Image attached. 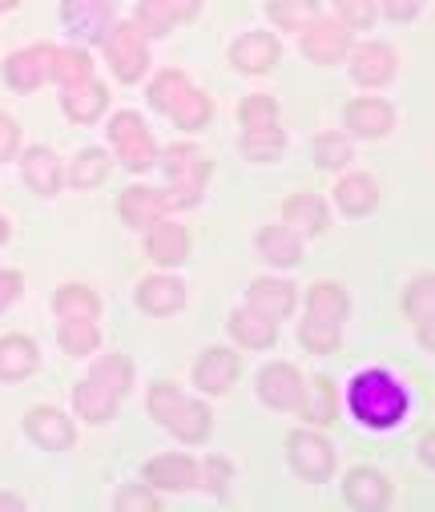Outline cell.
Here are the masks:
<instances>
[{
  "label": "cell",
  "mask_w": 435,
  "mask_h": 512,
  "mask_svg": "<svg viewBox=\"0 0 435 512\" xmlns=\"http://www.w3.org/2000/svg\"><path fill=\"white\" fill-rule=\"evenodd\" d=\"M150 416L158 424H166L182 444H202L210 436V412H206V404L186 400L170 379H162V383H154V388H150Z\"/></svg>",
  "instance_id": "3957f363"
},
{
  "label": "cell",
  "mask_w": 435,
  "mask_h": 512,
  "mask_svg": "<svg viewBox=\"0 0 435 512\" xmlns=\"http://www.w3.org/2000/svg\"><path fill=\"white\" fill-rule=\"evenodd\" d=\"M117 508H121V512H158V496H154L150 488L133 484V488H125V492L117 496Z\"/></svg>",
  "instance_id": "ee69618b"
},
{
  "label": "cell",
  "mask_w": 435,
  "mask_h": 512,
  "mask_svg": "<svg viewBox=\"0 0 435 512\" xmlns=\"http://www.w3.org/2000/svg\"><path fill=\"white\" fill-rule=\"evenodd\" d=\"M234 379H238V355L226 351V347H210V351L198 359V367H194V383H198L202 392H210V396L230 392Z\"/></svg>",
  "instance_id": "5bb4252c"
},
{
  "label": "cell",
  "mask_w": 435,
  "mask_h": 512,
  "mask_svg": "<svg viewBox=\"0 0 435 512\" xmlns=\"http://www.w3.org/2000/svg\"><path fill=\"white\" fill-rule=\"evenodd\" d=\"M270 21L286 33H303L315 17H319V0H270L266 5Z\"/></svg>",
  "instance_id": "d6a6232c"
},
{
  "label": "cell",
  "mask_w": 435,
  "mask_h": 512,
  "mask_svg": "<svg viewBox=\"0 0 435 512\" xmlns=\"http://www.w3.org/2000/svg\"><path fill=\"white\" fill-rule=\"evenodd\" d=\"M61 105H65L69 121H77V125H89V121H97V117L105 113V105H109V93H105V85H97L93 77H85V81H77V85H65V97H61Z\"/></svg>",
  "instance_id": "ac0fdd59"
},
{
  "label": "cell",
  "mask_w": 435,
  "mask_h": 512,
  "mask_svg": "<svg viewBox=\"0 0 435 512\" xmlns=\"http://www.w3.org/2000/svg\"><path fill=\"white\" fill-rule=\"evenodd\" d=\"M335 9L343 29H371L375 21V0H335Z\"/></svg>",
  "instance_id": "b9f144b4"
},
{
  "label": "cell",
  "mask_w": 435,
  "mask_h": 512,
  "mask_svg": "<svg viewBox=\"0 0 435 512\" xmlns=\"http://www.w3.org/2000/svg\"><path fill=\"white\" fill-rule=\"evenodd\" d=\"M21 170H25L29 190H37V194H57V186H61V166H57L53 150L33 146V150L21 158Z\"/></svg>",
  "instance_id": "f546056e"
},
{
  "label": "cell",
  "mask_w": 435,
  "mask_h": 512,
  "mask_svg": "<svg viewBox=\"0 0 435 512\" xmlns=\"http://www.w3.org/2000/svg\"><path fill=\"white\" fill-rule=\"evenodd\" d=\"M49 65H53V45H33V49H21L5 61V81L17 89V93H33L49 81Z\"/></svg>",
  "instance_id": "8fae6325"
},
{
  "label": "cell",
  "mask_w": 435,
  "mask_h": 512,
  "mask_svg": "<svg viewBox=\"0 0 435 512\" xmlns=\"http://www.w3.org/2000/svg\"><path fill=\"white\" fill-rule=\"evenodd\" d=\"M150 105L162 109L166 117H174V125H182V130H202V125L210 121L214 105L206 93H198L182 73H158L154 85H150Z\"/></svg>",
  "instance_id": "5b68a950"
},
{
  "label": "cell",
  "mask_w": 435,
  "mask_h": 512,
  "mask_svg": "<svg viewBox=\"0 0 435 512\" xmlns=\"http://www.w3.org/2000/svg\"><path fill=\"white\" fill-rule=\"evenodd\" d=\"M202 476H206V488H210V492H222L226 480H230V464H226L222 456H210V460L202 464Z\"/></svg>",
  "instance_id": "bcb514c9"
},
{
  "label": "cell",
  "mask_w": 435,
  "mask_h": 512,
  "mask_svg": "<svg viewBox=\"0 0 435 512\" xmlns=\"http://www.w3.org/2000/svg\"><path fill=\"white\" fill-rule=\"evenodd\" d=\"M166 5H170L174 21H190V17L198 13V5H202V0H166Z\"/></svg>",
  "instance_id": "681fc988"
},
{
  "label": "cell",
  "mask_w": 435,
  "mask_h": 512,
  "mask_svg": "<svg viewBox=\"0 0 435 512\" xmlns=\"http://www.w3.org/2000/svg\"><path fill=\"white\" fill-rule=\"evenodd\" d=\"M117 210H121V218H125L129 226L145 230V226H154V222L166 214V202H162V190H150V186H129V190H121Z\"/></svg>",
  "instance_id": "d6986e66"
},
{
  "label": "cell",
  "mask_w": 435,
  "mask_h": 512,
  "mask_svg": "<svg viewBox=\"0 0 435 512\" xmlns=\"http://www.w3.org/2000/svg\"><path fill=\"white\" fill-rule=\"evenodd\" d=\"M258 250H262L266 263L295 267V263L303 259V238H299V230H290L286 222H282V226H266V230L258 234Z\"/></svg>",
  "instance_id": "7402d4cb"
},
{
  "label": "cell",
  "mask_w": 435,
  "mask_h": 512,
  "mask_svg": "<svg viewBox=\"0 0 435 512\" xmlns=\"http://www.w3.org/2000/svg\"><path fill=\"white\" fill-rule=\"evenodd\" d=\"M290 307H295V287L282 279H258L250 287V311L266 315V319H286Z\"/></svg>",
  "instance_id": "4316f807"
},
{
  "label": "cell",
  "mask_w": 435,
  "mask_h": 512,
  "mask_svg": "<svg viewBox=\"0 0 435 512\" xmlns=\"http://www.w3.org/2000/svg\"><path fill=\"white\" fill-rule=\"evenodd\" d=\"M347 319V291L339 283H315L307 295V323H303V343L319 355L339 347V327Z\"/></svg>",
  "instance_id": "277c9868"
},
{
  "label": "cell",
  "mask_w": 435,
  "mask_h": 512,
  "mask_svg": "<svg viewBox=\"0 0 435 512\" xmlns=\"http://www.w3.org/2000/svg\"><path fill=\"white\" fill-rule=\"evenodd\" d=\"M303 416L311 420V424H331L335 420V412H339V396H335V383L327 379V375H315L311 379V388L303 383Z\"/></svg>",
  "instance_id": "1f68e13d"
},
{
  "label": "cell",
  "mask_w": 435,
  "mask_h": 512,
  "mask_svg": "<svg viewBox=\"0 0 435 512\" xmlns=\"http://www.w3.org/2000/svg\"><path fill=\"white\" fill-rule=\"evenodd\" d=\"M109 146L117 150V162L129 170H150L158 162V146H154L150 130H145V121L129 109L109 121Z\"/></svg>",
  "instance_id": "52a82bcc"
},
{
  "label": "cell",
  "mask_w": 435,
  "mask_h": 512,
  "mask_svg": "<svg viewBox=\"0 0 435 512\" xmlns=\"http://www.w3.org/2000/svg\"><path fill=\"white\" fill-rule=\"evenodd\" d=\"M145 480L154 488H170V492H182L198 480V464L190 456H158L145 464Z\"/></svg>",
  "instance_id": "cb8c5ba5"
},
{
  "label": "cell",
  "mask_w": 435,
  "mask_h": 512,
  "mask_svg": "<svg viewBox=\"0 0 435 512\" xmlns=\"http://www.w3.org/2000/svg\"><path fill=\"white\" fill-rule=\"evenodd\" d=\"M133 25H137L141 33H150V37H162V33H170L178 21H174V13H170L166 0H141Z\"/></svg>",
  "instance_id": "ab89813d"
},
{
  "label": "cell",
  "mask_w": 435,
  "mask_h": 512,
  "mask_svg": "<svg viewBox=\"0 0 435 512\" xmlns=\"http://www.w3.org/2000/svg\"><path fill=\"white\" fill-rule=\"evenodd\" d=\"M435 460V452H431V436H423V464H431Z\"/></svg>",
  "instance_id": "f907efd6"
},
{
  "label": "cell",
  "mask_w": 435,
  "mask_h": 512,
  "mask_svg": "<svg viewBox=\"0 0 435 512\" xmlns=\"http://www.w3.org/2000/svg\"><path fill=\"white\" fill-rule=\"evenodd\" d=\"M351 412L371 424V428H391L403 420L407 412V396L403 388L387 375V371H363L355 383H351V396H347Z\"/></svg>",
  "instance_id": "7a4b0ae2"
},
{
  "label": "cell",
  "mask_w": 435,
  "mask_h": 512,
  "mask_svg": "<svg viewBox=\"0 0 435 512\" xmlns=\"http://www.w3.org/2000/svg\"><path fill=\"white\" fill-rule=\"evenodd\" d=\"M315 162H319L323 170H339V166H347V162H351V146H347V138H343V134H319V138H315Z\"/></svg>",
  "instance_id": "60d3db41"
},
{
  "label": "cell",
  "mask_w": 435,
  "mask_h": 512,
  "mask_svg": "<svg viewBox=\"0 0 435 512\" xmlns=\"http://www.w3.org/2000/svg\"><path fill=\"white\" fill-rule=\"evenodd\" d=\"M17 146H21V125L9 113H0V162H9Z\"/></svg>",
  "instance_id": "f6af8a7d"
},
{
  "label": "cell",
  "mask_w": 435,
  "mask_h": 512,
  "mask_svg": "<svg viewBox=\"0 0 435 512\" xmlns=\"http://www.w3.org/2000/svg\"><path fill=\"white\" fill-rule=\"evenodd\" d=\"M230 335H234L242 347L262 351V347H270V343L278 339V327H274V319H266V315H258V311H234V315H230Z\"/></svg>",
  "instance_id": "4dcf8cb0"
},
{
  "label": "cell",
  "mask_w": 435,
  "mask_h": 512,
  "mask_svg": "<svg viewBox=\"0 0 435 512\" xmlns=\"http://www.w3.org/2000/svg\"><path fill=\"white\" fill-rule=\"evenodd\" d=\"M37 367V343L25 339V335H5L0 339V379L13 383V379H25L33 375Z\"/></svg>",
  "instance_id": "83f0119b"
},
{
  "label": "cell",
  "mask_w": 435,
  "mask_h": 512,
  "mask_svg": "<svg viewBox=\"0 0 435 512\" xmlns=\"http://www.w3.org/2000/svg\"><path fill=\"white\" fill-rule=\"evenodd\" d=\"M145 254H150L154 263H162V267L186 263V254H190V234H186V226L166 222V218H158L154 226H145Z\"/></svg>",
  "instance_id": "7c38bea8"
},
{
  "label": "cell",
  "mask_w": 435,
  "mask_h": 512,
  "mask_svg": "<svg viewBox=\"0 0 435 512\" xmlns=\"http://www.w3.org/2000/svg\"><path fill=\"white\" fill-rule=\"evenodd\" d=\"M238 117H242V138H254V134H274L278 130V105H274V97H266V93H258V97H246L242 101V109H238Z\"/></svg>",
  "instance_id": "836d02e7"
},
{
  "label": "cell",
  "mask_w": 435,
  "mask_h": 512,
  "mask_svg": "<svg viewBox=\"0 0 435 512\" xmlns=\"http://www.w3.org/2000/svg\"><path fill=\"white\" fill-rule=\"evenodd\" d=\"M282 222L290 230H303V234H323L327 230V206L315 194H290L282 206Z\"/></svg>",
  "instance_id": "484cf974"
},
{
  "label": "cell",
  "mask_w": 435,
  "mask_h": 512,
  "mask_svg": "<svg viewBox=\"0 0 435 512\" xmlns=\"http://www.w3.org/2000/svg\"><path fill=\"white\" fill-rule=\"evenodd\" d=\"M0 508H21V500L17 496H0Z\"/></svg>",
  "instance_id": "816d5d0a"
},
{
  "label": "cell",
  "mask_w": 435,
  "mask_h": 512,
  "mask_svg": "<svg viewBox=\"0 0 435 512\" xmlns=\"http://www.w3.org/2000/svg\"><path fill=\"white\" fill-rule=\"evenodd\" d=\"M105 174H109V158L101 150H85V154H77V162L69 170V182L77 190H93V186L105 182Z\"/></svg>",
  "instance_id": "f35d334b"
},
{
  "label": "cell",
  "mask_w": 435,
  "mask_h": 512,
  "mask_svg": "<svg viewBox=\"0 0 435 512\" xmlns=\"http://www.w3.org/2000/svg\"><path fill=\"white\" fill-rule=\"evenodd\" d=\"M21 5V0H0V9H17Z\"/></svg>",
  "instance_id": "f5cc1de1"
},
{
  "label": "cell",
  "mask_w": 435,
  "mask_h": 512,
  "mask_svg": "<svg viewBox=\"0 0 435 512\" xmlns=\"http://www.w3.org/2000/svg\"><path fill=\"white\" fill-rule=\"evenodd\" d=\"M53 307H57L61 319H97L101 299H97L89 287H81V283H65V287L53 295Z\"/></svg>",
  "instance_id": "e575fe53"
},
{
  "label": "cell",
  "mask_w": 435,
  "mask_h": 512,
  "mask_svg": "<svg viewBox=\"0 0 435 512\" xmlns=\"http://www.w3.org/2000/svg\"><path fill=\"white\" fill-rule=\"evenodd\" d=\"M395 73V53L387 45H359L351 53V77L359 85H383Z\"/></svg>",
  "instance_id": "d4e9b609"
},
{
  "label": "cell",
  "mask_w": 435,
  "mask_h": 512,
  "mask_svg": "<svg viewBox=\"0 0 435 512\" xmlns=\"http://www.w3.org/2000/svg\"><path fill=\"white\" fill-rule=\"evenodd\" d=\"M242 150H246V158H254V162H270V158H278V154H282V130L242 138Z\"/></svg>",
  "instance_id": "7bdbcfd3"
},
{
  "label": "cell",
  "mask_w": 435,
  "mask_h": 512,
  "mask_svg": "<svg viewBox=\"0 0 435 512\" xmlns=\"http://www.w3.org/2000/svg\"><path fill=\"white\" fill-rule=\"evenodd\" d=\"M347 45H351V37H347V29L339 25V21H311L307 29H303V53L311 57V61H319V65H331V61H339L343 53H347Z\"/></svg>",
  "instance_id": "9a60e30c"
},
{
  "label": "cell",
  "mask_w": 435,
  "mask_h": 512,
  "mask_svg": "<svg viewBox=\"0 0 435 512\" xmlns=\"http://www.w3.org/2000/svg\"><path fill=\"white\" fill-rule=\"evenodd\" d=\"M97 343H101V335H97V323L93 319H65L61 323V347L69 355H93Z\"/></svg>",
  "instance_id": "74e56055"
},
{
  "label": "cell",
  "mask_w": 435,
  "mask_h": 512,
  "mask_svg": "<svg viewBox=\"0 0 435 512\" xmlns=\"http://www.w3.org/2000/svg\"><path fill=\"white\" fill-rule=\"evenodd\" d=\"M93 77V61L85 49H53V65H49V81L57 85H77Z\"/></svg>",
  "instance_id": "d590c367"
},
{
  "label": "cell",
  "mask_w": 435,
  "mask_h": 512,
  "mask_svg": "<svg viewBox=\"0 0 435 512\" xmlns=\"http://www.w3.org/2000/svg\"><path fill=\"white\" fill-rule=\"evenodd\" d=\"M129 383H133V363L125 355L97 359L93 371H89V379L77 383V392H73L77 416H85L89 424H105L117 412V400L129 392Z\"/></svg>",
  "instance_id": "6da1fadb"
},
{
  "label": "cell",
  "mask_w": 435,
  "mask_h": 512,
  "mask_svg": "<svg viewBox=\"0 0 435 512\" xmlns=\"http://www.w3.org/2000/svg\"><path fill=\"white\" fill-rule=\"evenodd\" d=\"M5 234H9V226H5V218H0V242H5Z\"/></svg>",
  "instance_id": "db71d44e"
},
{
  "label": "cell",
  "mask_w": 435,
  "mask_h": 512,
  "mask_svg": "<svg viewBox=\"0 0 435 512\" xmlns=\"http://www.w3.org/2000/svg\"><path fill=\"white\" fill-rule=\"evenodd\" d=\"M335 202H339V210H343V214L363 218V214H371V210H375L379 190H375V182H371L367 174H347V178L335 186Z\"/></svg>",
  "instance_id": "f1b7e54d"
},
{
  "label": "cell",
  "mask_w": 435,
  "mask_h": 512,
  "mask_svg": "<svg viewBox=\"0 0 435 512\" xmlns=\"http://www.w3.org/2000/svg\"><path fill=\"white\" fill-rule=\"evenodd\" d=\"M403 307H407V319L419 327V339L431 343V275H419V279L407 287Z\"/></svg>",
  "instance_id": "8d00e7d4"
},
{
  "label": "cell",
  "mask_w": 435,
  "mask_h": 512,
  "mask_svg": "<svg viewBox=\"0 0 435 512\" xmlns=\"http://www.w3.org/2000/svg\"><path fill=\"white\" fill-rule=\"evenodd\" d=\"M230 61H234L242 73H266V69H274V61H278V41H274L270 33H246V37L234 41Z\"/></svg>",
  "instance_id": "ffe728a7"
},
{
  "label": "cell",
  "mask_w": 435,
  "mask_h": 512,
  "mask_svg": "<svg viewBox=\"0 0 435 512\" xmlns=\"http://www.w3.org/2000/svg\"><path fill=\"white\" fill-rule=\"evenodd\" d=\"M65 25L69 33L93 41V37H105L109 29V17H113V0H65Z\"/></svg>",
  "instance_id": "e0dca14e"
},
{
  "label": "cell",
  "mask_w": 435,
  "mask_h": 512,
  "mask_svg": "<svg viewBox=\"0 0 435 512\" xmlns=\"http://www.w3.org/2000/svg\"><path fill=\"white\" fill-rule=\"evenodd\" d=\"M166 174H170V190H162V202L166 210H182V206H194L206 178H210V162L202 150L194 146H170L166 150Z\"/></svg>",
  "instance_id": "8992f818"
},
{
  "label": "cell",
  "mask_w": 435,
  "mask_h": 512,
  "mask_svg": "<svg viewBox=\"0 0 435 512\" xmlns=\"http://www.w3.org/2000/svg\"><path fill=\"white\" fill-rule=\"evenodd\" d=\"M105 57L117 73V81H141L150 69V53H145V33L133 21H121L117 29L105 33Z\"/></svg>",
  "instance_id": "ba28073f"
},
{
  "label": "cell",
  "mask_w": 435,
  "mask_h": 512,
  "mask_svg": "<svg viewBox=\"0 0 435 512\" xmlns=\"http://www.w3.org/2000/svg\"><path fill=\"white\" fill-rule=\"evenodd\" d=\"M383 13L391 21H411L419 13V0H383Z\"/></svg>",
  "instance_id": "c3c4849f"
},
{
  "label": "cell",
  "mask_w": 435,
  "mask_h": 512,
  "mask_svg": "<svg viewBox=\"0 0 435 512\" xmlns=\"http://www.w3.org/2000/svg\"><path fill=\"white\" fill-rule=\"evenodd\" d=\"M395 125V109L383 97H355L347 105V130L359 138H383Z\"/></svg>",
  "instance_id": "4fadbf2b"
},
{
  "label": "cell",
  "mask_w": 435,
  "mask_h": 512,
  "mask_svg": "<svg viewBox=\"0 0 435 512\" xmlns=\"http://www.w3.org/2000/svg\"><path fill=\"white\" fill-rule=\"evenodd\" d=\"M343 496H347L351 508H359V512H375V508L387 504L391 488H387V480H383L379 472H371V468H355V472L347 476V484H343Z\"/></svg>",
  "instance_id": "44dd1931"
},
{
  "label": "cell",
  "mask_w": 435,
  "mask_h": 512,
  "mask_svg": "<svg viewBox=\"0 0 435 512\" xmlns=\"http://www.w3.org/2000/svg\"><path fill=\"white\" fill-rule=\"evenodd\" d=\"M25 432L37 448H49V452H61V448L73 444V424L57 408H33L29 420H25Z\"/></svg>",
  "instance_id": "2e32d148"
},
{
  "label": "cell",
  "mask_w": 435,
  "mask_h": 512,
  "mask_svg": "<svg viewBox=\"0 0 435 512\" xmlns=\"http://www.w3.org/2000/svg\"><path fill=\"white\" fill-rule=\"evenodd\" d=\"M137 303H141V311H150V315H174L186 303V291H182L178 279L158 275V279H145L137 287Z\"/></svg>",
  "instance_id": "603a6c76"
},
{
  "label": "cell",
  "mask_w": 435,
  "mask_h": 512,
  "mask_svg": "<svg viewBox=\"0 0 435 512\" xmlns=\"http://www.w3.org/2000/svg\"><path fill=\"white\" fill-rule=\"evenodd\" d=\"M258 396L270 408H278V412L299 408V400H303V375L290 363H266L262 375H258Z\"/></svg>",
  "instance_id": "30bf717a"
},
{
  "label": "cell",
  "mask_w": 435,
  "mask_h": 512,
  "mask_svg": "<svg viewBox=\"0 0 435 512\" xmlns=\"http://www.w3.org/2000/svg\"><path fill=\"white\" fill-rule=\"evenodd\" d=\"M286 448H290V464H295V472L311 484H323L335 472V456H331L327 440H319L315 432H295L286 440Z\"/></svg>",
  "instance_id": "9c48e42d"
},
{
  "label": "cell",
  "mask_w": 435,
  "mask_h": 512,
  "mask_svg": "<svg viewBox=\"0 0 435 512\" xmlns=\"http://www.w3.org/2000/svg\"><path fill=\"white\" fill-rule=\"evenodd\" d=\"M21 295V275L17 271H0V311Z\"/></svg>",
  "instance_id": "7dc6e473"
}]
</instances>
